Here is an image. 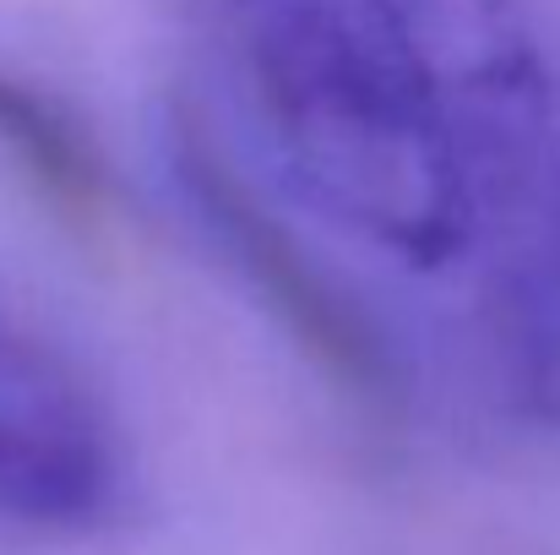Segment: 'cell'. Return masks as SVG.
Segmentation results:
<instances>
[{
  "mask_svg": "<svg viewBox=\"0 0 560 555\" xmlns=\"http://www.w3.org/2000/svg\"><path fill=\"white\" fill-rule=\"evenodd\" d=\"M256 120L294 190L402 267L495 218L474 148L392 0H234Z\"/></svg>",
  "mask_w": 560,
  "mask_h": 555,
  "instance_id": "obj_1",
  "label": "cell"
},
{
  "mask_svg": "<svg viewBox=\"0 0 560 555\" xmlns=\"http://www.w3.org/2000/svg\"><path fill=\"white\" fill-rule=\"evenodd\" d=\"M170 170L207 240L261 294V305L300 344V355H311L327 381H338L354 397H392L397 375L371 316L316 267L294 229L278 223V212L256 196V185L240 181V170L196 120H175Z\"/></svg>",
  "mask_w": 560,
  "mask_h": 555,
  "instance_id": "obj_2",
  "label": "cell"
},
{
  "mask_svg": "<svg viewBox=\"0 0 560 555\" xmlns=\"http://www.w3.org/2000/svg\"><path fill=\"white\" fill-rule=\"evenodd\" d=\"M120 490V441L98 392L49 344L0 322V523L93 529Z\"/></svg>",
  "mask_w": 560,
  "mask_h": 555,
  "instance_id": "obj_3",
  "label": "cell"
},
{
  "mask_svg": "<svg viewBox=\"0 0 560 555\" xmlns=\"http://www.w3.org/2000/svg\"><path fill=\"white\" fill-rule=\"evenodd\" d=\"M446 93L495 212L528 196L550 153V77L517 0H392Z\"/></svg>",
  "mask_w": 560,
  "mask_h": 555,
  "instance_id": "obj_4",
  "label": "cell"
},
{
  "mask_svg": "<svg viewBox=\"0 0 560 555\" xmlns=\"http://www.w3.org/2000/svg\"><path fill=\"white\" fill-rule=\"evenodd\" d=\"M0 148L66 218H77V223L104 218L109 181H104V159H98L93 137L60 99H49L44 88H33L11 71H0Z\"/></svg>",
  "mask_w": 560,
  "mask_h": 555,
  "instance_id": "obj_5",
  "label": "cell"
},
{
  "mask_svg": "<svg viewBox=\"0 0 560 555\" xmlns=\"http://www.w3.org/2000/svg\"><path fill=\"white\" fill-rule=\"evenodd\" d=\"M506 355L523 397L560 425V245L517 267L506 289Z\"/></svg>",
  "mask_w": 560,
  "mask_h": 555,
  "instance_id": "obj_6",
  "label": "cell"
}]
</instances>
